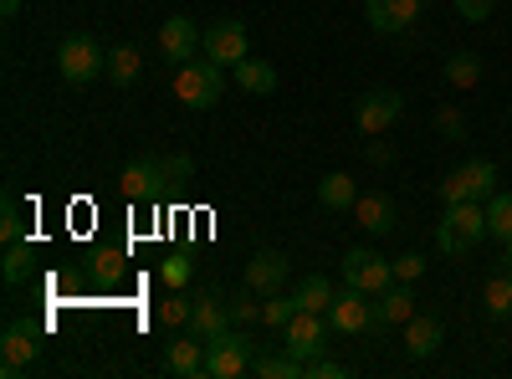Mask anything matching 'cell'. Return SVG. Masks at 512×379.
Instances as JSON below:
<instances>
[{"mask_svg":"<svg viewBox=\"0 0 512 379\" xmlns=\"http://www.w3.org/2000/svg\"><path fill=\"white\" fill-rule=\"evenodd\" d=\"M159 277H164V287H175V292H180V287L190 282V262H185V257H169V262L159 267Z\"/></svg>","mask_w":512,"mask_h":379,"instance_id":"74e56055","label":"cell"},{"mask_svg":"<svg viewBox=\"0 0 512 379\" xmlns=\"http://www.w3.org/2000/svg\"><path fill=\"white\" fill-rule=\"evenodd\" d=\"M226 328H236V323H231V303H221V292H200L195 313H190V333L210 344V339H221Z\"/></svg>","mask_w":512,"mask_h":379,"instance_id":"7c38bea8","label":"cell"},{"mask_svg":"<svg viewBox=\"0 0 512 379\" xmlns=\"http://www.w3.org/2000/svg\"><path fill=\"white\" fill-rule=\"evenodd\" d=\"M390 267H395V282H415V277L425 272V257H420V251H405V257L390 262Z\"/></svg>","mask_w":512,"mask_h":379,"instance_id":"f35d334b","label":"cell"},{"mask_svg":"<svg viewBox=\"0 0 512 379\" xmlns=\"http://www.w3.org/2000/svg\"><path fill=\"white\" fill-rule=\"evenodd\" d=\"M108 72H113L118 88L139 82V72H144V52H139V47H113V52H108Z\"/></svg>","mask_w":512,"mask_h":379,"instance_id":"cb8c5ba5","label":"cell"},{"mask_svg":"<svg viewBox=\"0 0 512 379\" xmlns=\"http://www.w3.org/2000/svg\"><path fill=\"white\" fill-rule=\"evenodd\" d=\"M0 241H6V246L26 241V221H21V205H16V200L0 205Z\"/></svg>","mask_w":512,"mask_h":379,"instance_id":"1f68e13d","label":"cell"},{"mask_svg":"<svg viewBox=\"0 0 512 379\" xmlns=\"http://www.w3.org/2000/svg\"><path fill=\"white\" fill-rule=\"evenodd\" d=\"M436 129H441L446 139H461V134H466V118H461V108H456V103H446V108L436 113Z\"/></svg>","mask_w":512,"mask_h":379,"instance_id":"8d00e7d4","label":"cell"},{"mask_svg":"<svg viewBox=\"0 0 512 379\" xmlns=\"http://www.w3.org/2000/svg\"><path fill=\"white\" fill-rule=\"evenodd\" d=\"M190 313H195V303H190V298H180V292L159 303V323H164V328H175V333H180V328H190Z\"/></svg>","mask_w":512,"mask_h":379,"instance_id":"4dcf8cb0","label":"cell"},{"mask_svg":"<svg viewBox=\"0 0 512 379\" xmlns=\"http://www.w3.org/2000/svg\"><path fill=\"white\" fill-rule=\"evenodd\" d=\"M482 303H487V313H492V318H507V313H512V272L487 277V287H482Z\"/></svg>","mask_w":512,"mask_h":379,"instance_id":"484cf974","label":"cell"},{"mask_svg":"<svg viewBox=\"0 0 512 379\" xmlns=\"http://www.w3.org/2000/svg\"><path fill=\"white\" fill-rule=\"evenodd\" d=\"M256 298H262V292H251V287H246L241 298L231 303V323H236V328H246V323H256V318H262V303H256Z\"/></svg>","mask_w":512,"mask_h":379,"instance_id":"d6a6232c","label":"cell"},{"mask_svg":"<svg viewBox=\"0 0 512 379\" xmlns=\"http://www.w3.org/2000/svg\"><path fill=\"white\" fill-rule=\"evenodd\" d=\"M492 6H497V0H456L461 21H487V16H492Z\"/></svg>","mask_w":512,"mask_h":379,"instance_id":"ab89813d","label":"cell"},{"mask_svg":"<svg viewBox=\"0 0 512 379\" xmlns=\"http://www.w3.org/2000/svg\"><path fill=\"white\" fill-rule=\"evenodd\" d=\"M349 369L344 364H333L328 354H313V359H303V379H344Z\"/></svg>","mask_w":512,"mask_h":379,"instance_id":"d590c367","label":"cell"},{"mask_svg":"<svg viewBox=\"0 0 512 379\" xmlns=\"http://www.w3.org/2000/svg\"><path fill=\"white\" fill-rule=\"evenodd\" d=\"M246 369H251V339L241 328H226L221 339H210V364H205L210 379H241Z\"/></svg>","mask_w":512,"mask_h":379,"instance_id":"8992f818","label":"cell"},{"mask_svg":"<svg viewBox=\"0 0 512 379\" xmlns=\"http://www.w3.org/2000/svg\"><path fill=\"white\" fill-rule=\"evenodd\" d=\"M36 359H41V328H36L31 318L6 323V333H0V374L16 379V374H26Z\"/></svg>","mask_w":512,"mask_h":379,"instance_id":"3957f363","label":"cell"},{"mask_svg":"<svg viewBox=\"0 0 512 379\" xmlns=\"http://www.w3.org/2000/svg\"><path fill=\"white\" fill-rule=\"evenodd\" d=\"M328 323H333L338 333H349V339H359V333L379 328V308H374V298H369V292H359V287H344V292L333 298V308H328Z\"/></svg>","mask_w":512,"mask_h":379,"instance_id":"5b68a950","label":"cell"},{"mask_svg":"<svg viewBox=\"0 0 512 379\" xmlns=\"http://www.w3.org/2000/svg\"><path fill=\"white\" fill-rule=\"evenodd\" d=\"M31 267H36V246H31V241L6 246V282H11V287H16V282H26V277H31Z\"/></svg>","mask_w":512,"mask_h":379,"instance_id":"4316f807","label":"cell"},{"mask_svg":"<svg viewBox=\"0 0 512 379\" xmlns=\"http://www.w3.org/2000/svg\"><path fill=\"white\" fill-rule=\"evenodd\" d=\"M354 216H359V226H364V231L384 236V231H395L400 210H395V200L384 195V190H374V195H359V200H354Z\"/></svg>","mask_w":512,"mask_h":379,"instance_id":"e0dca14e","label":"cell"},{"mask_svg":"<svg viewBox=\"0 0 512 379\" xmlns=\"http://www.w3.org/2000/svg\"><path fill=\"white\" fill-rule=\"evenodd\" d=\"M487 231H492L497 241H512V195H492V205H487Z\"/></svg>","mask_w":512,"mask_h":379,"instance_id":"f546056e","label":"cell"},{"mask_svg":"<svg viewBox=\"0 0 512 379\" xmlns=\"http://www.w3.org/2000/svg\"><path fill=\"white\" fill-rule=\"evenodd\" d=\"M405 113V98L395 93V88H374L369 98H359V108H354V123H359V134H369V139H379L390 123Z\"/></svg>","mask_w":512,"mask_h":379,"instance_id":"30bf717a","label":"cell"},{"mask_svg":"<svg viewBox=\"0 0 512 379\" xmlns=\"http://www.w3.org/2000/svg\"><path fill=\"white\" fill-rule=\"evenodd\" d=\"M159 175H164V185H180V180H190V175H195V159L169 154V159H159Z\"/></svg>","mask_w":512,"mask_h":379,"instance_id":"836d02e7","label":"cell"},{"mask_svg":"<svg viewBox=\"0 0 512 379\" xmlns=\"http://www.w3.org/2000/svg\"><path fill=\"white\" fill-rule=\"evenodd\" d=\"M221 72L226 67H216V62H180L175 67V98L185 108H216L221 93H226V77Z\"/></svg>","mask_w":512,"mask_h":379,"instance_id":"7a4b0ae2","label":"cell"},{"mask_svg":"<svg viewBox=\"0 0 512 379\" xmlns=\"http://www.w3.org/2000/svg\"><path fill=\"white\" fill-rule=\"evenodd\" d=\"M297 308H303V303H297V292H272V298H262V323H272V328H287Z\"/></svg>","mask_w":512,"mask_h":379,"instance_id":"83f0119b","label":"cell"},{"mask_svg":"<svg viewBox=\"0 0 512 379\" xmlns=\"http://www.w3.org/2000/svg\"><path fill=\"white\" fill-rule=\"evenodd\" d=\"M236 88L241 93H277V67H267V62H256V57H246V62H236Z\"/></svg>","mask_w":512,"mask_h":379,"instance_id":"ffe728a7","label":"cell"},{"mask_svg":"<svg viewBox=\"0 0 512 379\" xmlns=\"http://www.w3.org/2000/svg\"><path fill=\"white\" fill-rule=\"evenodd\" d=\"M461 200H472V185H466V170H451L441 180V205H461Z\"/></svg>","mask_w":512,"mask_h":379,"instance_id":"e575fe53","label":"cell"},{"mask_svg":"<svg viewBox=\"0 0 512 379\" xmlns=\"http://www.w3.org/2000/svg\"><path fill=\"white\" fill-rule=\"evenodd\" d=\"M251 369L262 374V379H303V359L287 354V349H282V354H262Z\"/></svg>","mask_w":512,"mask_h":379,"instance_id":"d4e9b609","label":"cell"},{"mask_svg":"<svg viewBox=\"0 0 512 379\" xmlns=\"http://www.w3.org/2000/svg\"><path fill=\"white\" fill-rule=\"evenodd\" d=\"M21 11V0H0V16H16Z\"/></svg>","mask_w":512,"mask_h":379,"instance_id":"b9f144b4","label":"cell"},{"mask_svg":"<svg viewBox=\"0 0 512 379\" xmlns=\"http://www.w3.org/2000/svg\"><path fill=\"white\" fill-rule=\"evenodd\" d=\"M200 52H205V62H216V67L246 62V26H241V21H216V26H205Z\"/></svg>","mask_w":512,"mask_h":379,"instance_id":"9c48e42d","label":"cell"},{"mask_svg":"<svg viewBox=\"0 0 512 379\" xmlns=\"http://www.w3.org/2000/svg\"><path fill=\"white\" fill-rule=\"evenodd\" d=\"M461 170H466V185H472V200L492 195V185H497V164L492 159H472V164H461Z\"/></svg>","mask_w":512,"mask_h":379,"instance_id":"f1b7e54d","label":"cell"},{"mask_svg":"<svg viewBox=\"0 0 512 379\" xmlns=\"http://www.w3.org/2000/svg\"><path fill=\"white\" fill-rule=\"evenodd\" d=\"M441 339H446V328H441V318H425V313H415V318L405 323V349H410L415 359H425V354H436V349H441Z\"/></svg>","mask_w":512,"mask_h":379,"instance_id":"ac0fdd59","label":"cell"},{"mask_svg":"<svg viewBox=\"0 0 512 379\" xmlns=\"http://www.w3.org/2000/svg\"><path fill=\"white\" fill-rule=\"evenodd\" d=\"M446 82H451V88H477V82H482V57L477 52H456V57H446Z\"/></svg>","mask_w":512,"mask_h":379,"instance_id":"7402d4cb","label":"cell"},{"mask_svg":"<svg viewBox=\"0 0 512 379\" xmlns=\"http://www.w3.org/2000/svg\"><path fill=\"white\" fill-rule=\"evenodd\" d=\"M328 328H333V323H328L323 313L297 308V313H292V323L282 328V349H287V354H297V359H313V354H323Z\"/></svg>","mask_w":512,"mask_h":379,"instance_id":"52a82bcc","label":"cell"},{"mask_svg":"<svg viewBox=\"0 0 512 379\" xmlns=\"http://www.w3.org/2000/svg\"><path fill=\"white\" fill-rule=\"evenodd\" d=\"M354 200H359L354 175H328V180H318V205H323V210H354Z\"/></svg>","mask_w":512,"mask_h":379,"instance_id":"44dd1931","label":"cell"},{"mask_svg":"<svg viewBox=\"0 0 512 379\" xmlns=\"http://www.w3.org/2000/svg\"><path fill=\"white\" fill-rule=\"evenodd\" d=\"M425 0H364V16L374 31H410Z\"/></svg>","mask_w":512,"mask_h":379,"instance_id":"5bb4252c","label":"cell"},{"mask_svg":"<svg viewBox=\"0 0 512 379\" xmlns=\"http://www.w3.org/2000/svg\"><path fill=\"white\" fill-rule=\"evenodd\" d=\"M441 251L446 257H466L482 236H487V210L482 200H461V205H446V216H441Z\"/></svg>","mask_w":512,"mask_h":379,"instance_id":"6da1fadb","label":"cell"},{"mask_svg":"<svg viewBox=\"0 0 512 379\" xmlns=\"http://www.w3.org/2000/svg\"><path fill=\"white\" fill-rule=\"evenodd\" d=\"M205 364H210V344L205 339H195V333H175V339H169V349H164V369L169 374L195 379V374H205Z\"/></svg>","mask_w":512,"mask_h":379,"instance_id":"8fae6325","label":"cell"},{"mask_svg":"<svg viewBox=\"0 0 512 379\" xmlns=\"http://www.w3.org/2000/svg\"><path fill=\"white\" fill-rule=\"evenodd\" d=\"M292 262L282 257V251H256V257L246 262V287L251 292H262V298H272V292H282Z\"/></svg>","mask_w":512,"mask_h":379,"instance_id":"4fadbf2b","label":"cell"},{"mask_svg":"<svg viewBox=\"0 0 512 379\" xmlns=\"http://www.w3.org/2000/svg\"><path fill=\"white\" fill-rule=\"evenodd\" d=\"M344 282L359 287V292H369V298H379V292L395 282V267L384 262L379 251H359V246H354L349 257H344Z\"/></svg>","mask_w":512,"mask_h":379,"instance_id":"ba28073f","label":"cell"},{"mask_svg":"<svg viewBox=\"0 0 512 379\" xmlns=\"http://www.w3.org/2000/svg\"><path fill=\"white\" fill-rule=\"evenodd\" d=\"M333 298H338V292H333V282H328L323 272H313V277L297 282V303L313 308V313H328V308H333Z\"/></svg>","mask_w":512,"mask_h":379,"instance_id":"603a6c76","label":"cell"},{"mask_svg":"<svg viewBox=\"0 0 512 379\" xmlns=\"http://www.w3.org/2000/svg\"><path fill=\"white\" fill-rule=\"evenodd\" d=\"M195 41H200V31H195V21L190 16H169L164 26H159V52L169 57V62H195Z\"/></svg>","mask_w":512,"mask_h":379,"instance_id":"9a60e30c","label":"cell"},{"mask_svg":"<svg viewBox=\"0 0 512 379\" xmlns=\"http://www.w3.org/2000/svg\"><path fill=\"white\" fill-rule=\"evenodd\" d=\"M374 308H379V323H390V328H400V323H410L415 318V298H410V282H390V287H384L379 292V298H374Z\"/></svg>","mask_w":512,"mask_h":379,"instance_id":"d6986e66","label":"cell"},{"mask_svg":"<svg viewBox=\"0 0 512 379\" xmlns=\"http://www.w3.org/2000/svg\"><path fill=\"white\" fill-rule=\"evenodd\" d=\"M159 185H164V175H159V154L134 159V164H128V170L118 175V190H123L128 200H149Z\"/></svg>","mask_w":512,"mask_h":379,"instance_id":"2e32d148","label":"cell"},{"mask_svg":"<svg viewBox=\"0 0 512 379\" xmlns=\"http://www.w3.org/2000/svg\"><path fill=\"white\" fill-rule=\"evenodd\" d=\"M93 272H98V277L108 282V277H118V272H123V257H118V251H103V257H98V267H93Z\"/></svg>","mask_w":512,"mask_h":379,"instance_id":"60d3db41","label":"cell"},{"mask_svg":"<svg viewBox=\"0 0 512 379\" xmlns=\"http://www.w3.org/2000/svg\"><path fill=\"white\" fill-rule=\"evenodd\" d=\"M57 67L67 82H93L98 72H108V52L98 36H67L62 52H57Z\"/></svg>","mask_w":512,"mask_h":379,"instance_id":"277c9868","label":"cell"}]
</instances>
